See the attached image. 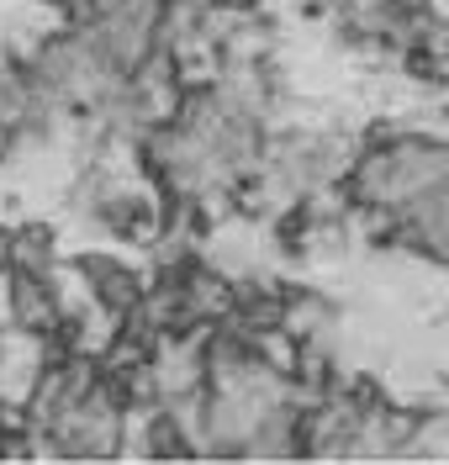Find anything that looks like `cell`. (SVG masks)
Segmentation results:
<instances>
[{
  "mask_svg": "<svg viewBox=\"0 0 449 465\" xmlns=\"http://www.w3.org/2000/svg\"><path fill=\"white\" fill-rule=\"evenodd\" d=\"M0 270H54V232L43 223L0 232Z\"/></svg>",
  "mask_w": 449,
  "mask_h": 465,
  "instance_id": "3",
  "label": "cell"
},
{
  "mask_svg": "<svg viewBox=\"0 0 449 465\" xmlns=\"http://www.w3.org/2000/svg\"><path fill=\"white\" fill-rule=\"evenodd\" d=\"M74 275H80V286H85L90 307L106 312L112 322H117L122 312H132V307L143 302V291H149L132 264L112 260V254H85V260H74Z\"/></svg>",
  "mask_w": 449,
  "mask_h": 465,
  "instance_id": "2",
  "label": "cell"
},
{
  "mask_svg": "<svg viewBox=\"0 0 449 465\" xmlns=\"http://www.w3.org/2000/svg\"><path fill=\"white\" fill-rule=\"evenodd\" d=\"M5 312H11V333L32 344H54L69 322V302L54 270H5Z\"/></svg>",
  "mask_w": 449,
  "mask_h": 465,
  "instance_id": "1",
  "label": "cell"
}]
</instances>
